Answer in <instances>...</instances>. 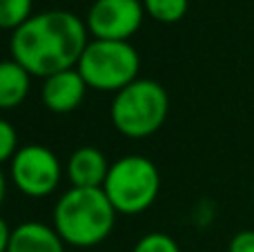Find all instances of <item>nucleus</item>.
Returning a JSON list of instances; mask_svg holds the SVG:
<instances>
[{"label":"nucleus","mask_w":254,"mask_h":252,"mask_svg":"<svg viewBox=\"0 0 254 252\" xmlns=\"http://www.w3.org/2000/svg\"><path fill=\"white\" fill-rule=\"evenodd\" d=\"M87 25L65 9L34 13L25 25L11 31L9 52L34 78H47L74 69L89 43Z\"/></svg>","instance_id":"1"},{"label":"nucleus","mask_w":254,"mask_h":252,"mask_svg":"<svg viewBox=\"0 0 254 252\" xmlns=\"http://www.w3.org/2000/svg\"><path fill=\"white\" fill-rule=\"evenodd\" d=\"M116 214L103 188H69L54 205L52 226L67 246L94 248L112 235Z\"/></svg>","instance_id":"2"},{"label":"nucleus","mask_w":254,"mask_h":252,"mask_svg":"<svg viewBox=\"0 0 254 252\" xmlns=\"http://www.w3.org/2000/svg\"><path fill=\"white\" fill-rule=\"evenodd\" d=\"M170 112L165 87L152 78H136L114 94L110 121L119 134L127 138H147L163 127Z\"/></svg>","instance_id":"3"},{"label":"nucleus","mask_w":254,"mask_h":252,"mask_svg":"<svg viewBox=\"0 0 254 252\" xmlns=\"http://www.w3.org/2000/svg\"><path fill=\"white\" fill-rule=\"evenodd\" d=\"M103 190L119 214H140L152 208L158 199L161 172L147 156L127 154L110 165Z\"/></svg>","instance_id":"4"},{"label":"nucleus","mask_w":254,"mask_h":252,"mask_svg":"<svg viewBox=\"0 0 254 252\" xmlns=\"http://www.w3.org/2000/svg\"><path fill=\"white\" fill-rule=\"evenodd\" d=\"M76 69L89 89L119 94L123 87L140 78L138 49L129 40H89Z\"/></svg>","instance_id":"5"},{"label":"nucleus","mask_w":254,"mask_h":252,"mask_svg":"<svg viewBox=\"0 0 254 252\" xmlns=\"http://www.w3.org/2000/svg\"><path fill=\"white\" fill-rule=\"evenodd\" d=\"M9 174L18 192L31 199H43L56 192L63 179L61 159L40 143L22 145L9 163Z\"/></svg>","instance_id":"6"},{"label":"nucleus","mask_w":254,"mask_h":252,"mask_svg":"<svg viewBox=\"0 0 254 252\" xmlns=\"http://www.w3.org/2000/svg\"><path fill=\"white\" fill-rule=\"evenodd\" d=\"M143 20L145 9L140 0H94L85 25L94 40H131Z\"/></svg>","instance_id":"7"},{"label":"nucleus","mask_w":254,"mask_h":252,"mask_svg":"<svg viewBox=\"0 0 254 252\" xmlns=\"http://www.w3.org/2000/svg\"><path fill=\"white\" fill-rule=\"evenodd\" d=\"M87 89L89 87L85 78L74 67V69H65L43 78L40 101L52 114H71L83 105Z\"/></svg>","instance_id":"8"},{"label":"nucleus","mask_w":254,"mask_h":252,"mask_svg":"<svg viewBox=\"0 0 254 252\" xmlns=\"http://www.w3.org/2000/svg\"><path fill=\"white\" fill-rule=\"evenodd\" d=\"M105 152L94 145H83L67 161V179L71 188H103L110 174Z\"/></svg>","instance_id":"9"},{"label":"nucleus","mask_w":254,"mask_h":252,"mask_svg":"<svg viewBox=\"0 0 254 252\" xmlns=\"http://www.w3.org/2000/svg\"><path fill=\"white\" fill-rule=\"evenodd\" d=\"M67 244L54 226L43 221H25L11 230L7 252H65Z\"/></svg>","instance_id":"10"},{"label":"nucleus","mask_w":254,"mask_h":252,"mask_svg":"<svg viewBox=\"0 0 254 252\" xmlns=\"http://www.w3.org/2000/svg\"><path fill=\"white\" fill-rule=\"evenodd\" d=\"M34 76L18 61H0V112H11L25 103Z\"/></svg>","instance_id":"11"},{"label":"nucleus","mask_w":254,"mask_h":252,"mask_svg":"<svg viewBox=\"0 0 254 252\" xmlns=\"http://www.w3.org/2000/svg\"><path fill=\"white\" fill-rule=\"evenodd\" d=\"M145 9V16L163 25H174L183 20L190 9V0H140Z\"/></svg>","instance_id":"12"},{"label":"nucleus","mask_w":254,"mask_h":252,"mask_svg":"<svg viewBox=\"0 0 254 252\" xmlns=\"http://www.w3.org/2000/svg\"><path fill=\"white\" fill-rule=\"evenodd\" d=\"M34 0H0V29L16 31L34 13Z\"/></svg>","instance_id":"13"},{"label":"nucleus","mask_w":254,"mask_h":252,"mask_svg":"<svg viewBox=\"0 0 254 252\" xmlns=\"http://www.w3.org/2000/svg\"><path fill=\"white\" fill-rule=\"evenodd\" d=\"M131 252H181V248L165 232H149L136 241Z\"/></svg>","instance_id":"14"},{"label":"nucleus","mask_w":254,"mask_h":252,"mask_svg":"<svg viewBox=\"0 0 254 252\" xmlns=\"http://www.w3.org/2000/svg\"><path fill=\"white\" fill-rule=\"evenodd\" d=\"M20 150L18 145V132L7 119L0 116V165L11 163L16 152Z\"/></svg>","instance_id":"15"},{"label":"nucleus","mask_w":254,"mask_h":252,"mask_svg":"<svg viewBox=\"0 0 254 252\" xmlns=\"http://www.w3.org/2000/svg\"><path fill=\"white\" fill-rule=\"evenodd\" d=\"M228 252H254V230H241L230 239Z\"/></svg>","instance_id":"16"},{"label":"nucleus","mask_w":254,"mask_h":252,"mask_svg":"<svg viewBox=\"0 0 254 252\" xmlns=\"http://www.w3.org/2000/svg\"><path fill=\"white\" fill-rule=\"evenodd\" d=\"M9 241H11V228L7 226L2 217H0V252L9 250Z\"/></svg>","instance_id":"17"},{"label":"nucleus","mask_w":254,"mask_h":252,"mask_svg":"<svg viewBox=\"0 0 254 252\" xmlns=\"http://www.w3.org/2000/svg\"><path fill=\"white\" fill-rule=\"evenodd\" d=\"M4 196H7V179H4L2 165H0V208H2V203H4Z\"/></svg>","instance_id":"18"}]
</instances>
